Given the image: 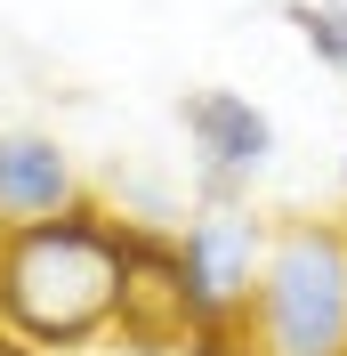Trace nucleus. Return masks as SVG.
Instances as JSON below:
<instances>
[{
    "label": "nucleus",
    "instance_id": "nucleus-1",
    "mask_svg": "<svg viewBox=\"0 0 347 356\" xmlns=\"http://www.w3.org/2000/svg\"><path fill=\"white\" fill-rule=\"evenodd\" d=\"M130 219L105 195H81L57 219L0 227V332L41 356H89L113 340Z\"/></svg>",
    "mask_w": 347,
    "mask_h": 356
},
{
    "label": "nucleus",
    "instance_id": "nucleus-6",
    "mask_svg": "<svg viewBox=\"0 0 347 356\" xmlns=\"http://www.w3.org/2000/svg\"><path fill=\"white\" fill-rule=\"evenodd\" d=\"M81 186V162L57 146L49 130H0V227H33L73 211Z\"/></svg>",
    "mask_w": 347,
    "mask_h": 356
},
{
    "label": "nucleus",
    "instance_id": "nucleus-8",
    "mask_svg": "<svg viewBox=\"0 0 347 356\" xmlns=\"http://www.w3.org/2000/svg\"><path fill=\"white\" fill-rule=\"evenodd\" d=\"M186 356H266L259 316H202L194 340H186Z\"/></svg>",
    "mask_w": 347,
    "mask_h": 356
},
{
    "label": "nucleus",
    "instance_id": "nucleus-10",
    "mask_svg": "<svg viewBox=\"0 0 347 356\" xmlns=\"http://www.w3.org/2000/svg\"><path fill=\"white\" fill-rule=\"evenodd\" d=\"M339 202H347V154H339Z\"/></svg>",
    "mask_w": 347,
    "mask_h": 356
},
{
    "label": "nucleus",
    "instance_id": "nucleus-9",
    "mask_svg": "<svg viewBox=\"0 0 347 356\" xmlns=\"http://www.w3.org/2000/svg\"><path fill=\"white\" fill-rule=\"evenodd\" d=\"M0 356H41V348H24V340H8V332H0Z\"/></svg>",
    "mask_w": 347,
    "mask_h": 356
},
{
    "label": "nucleus",
    "instance_id": "nucleus-2",
    "mask_svg": "<svg viewBox=\"0 0 347 356\" xmlns=\"http://www.w3.org/2000/svg\"><path fill=\"white\" fill-rule=\"evenodd\" d=\"M251 316L266 356H347V219H282Z\"/></svg>",
    "mask_w": 347,
    "mask_h": 356
},
{
    "label": "nucleus",
    "instance_id": "nucleus-5",
    "mask_svg": "<svg viewBox=\"0 0 347 356\" xmlns=\"http://www.w3.org/2000/svg\"><path fill=\"white\" fill-rule=\"evenodd\" d=\"M113 340H121V356H186V340H194V300H186L178 227H137L130 219V259H121Z\"/></svg>",
    "mask_w": 347,
    "mask_h": 356
},
{
    "label": "nucleus",
    "instance_id": "nucleus-3",
    "mask_svg": "<svg viewBox=\"0 0 347 356\" xmlns=\"http://www.w3.org/2000/svg\"><path fill=\"white\" fill-rule=\"evenodd\" d=\"M266 243H275V227L251 202H194L178 219V259H186L194 324L202 316H251L259 275H266Z\"/></svg>",
    "mask_w": 347,
    "mask_h": 356
},
{
    "label": "nucleus",
    "instance_id": "nucleus-4",
    "mask_svg": "<svg viewBox=\"0 0 347 356\" xmlns=\"http://www.w3.org/2000/svg\"><path fill=\"white\" fill-rule=\"evenodd\" d=\"M178 130L194 154V202H251V178L275 162V113L242 89H186Z\"/></svg>",
    "mask_w": 347,
    "mask_h": 356
},
{
    "label": "nucleus",
    "instance_id": "nucleus-7",
    "mask_svg": "<svg viewBox=\"0 0 347 356\" xmlns=\"http://www.w3.org/2000/svg\"><path fill=\"white\" fill-rule=\"evenodd\" d=\"M282 24L307 41V57L347 73V0H282Z\"/></svg>",
    "mask_w": 347,
    "mask_h": 356
}]
</instances>
